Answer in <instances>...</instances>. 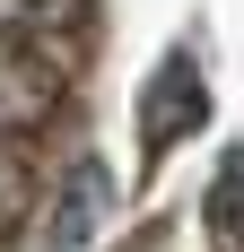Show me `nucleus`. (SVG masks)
Listing matches in <instances>:
<instances>
[{
    "label": "nucleus",
    "mask_w": 244,
    "mask_h": 252,
    "mask_svg": "<svg viewBox=\"0 0 244 252\" xmlns=\"http://www.w3.org/2000/svg\"><path fill=\"white\" fill-rule=\"evenodd\" d=\"M105 209H114V174H105L96 157H79L70 191H61V218H52V252H87V235L105 226Z\"/></svg>",
    "instance_id": "obj_3"
},
{
    "label": "nucleus",
    "mask_w": 244,
    "mask_h": 252,
    "mask_svg": "<svg viewBox=\"0 0 244 252\" xmlns=\"http://www.w3.org/2000/svg\"><path fill=\"white\" fill-rule=\"evenodd\" d=\"M209 122V87H201V70L174 52V61H157V78H148V96H140V148L148 157H166L183 130Z\"/></svg>",
    "instance_id": "obj_1"
},
{
    "label": "nucleus",
    "mask_w": 244,
    "mask_h": 252,
    "mask_svg": "<svg viewBox=\"0 0 244 252\" xmlns=\"http://www.w3.org/2000/svg\"><path fill=\"white\" fill-rule=\"evenodd\" d=\"M87 18V0H0V35L9 44H35V35H70Z\"/></svg>",
    "instance_id": "obj_4"
},
{
    "label": "nucleus",
    "mask_w": 244,
    "mask_h": 252,
    "mask_svg": "<svg viewBox=\"0 0 244 252\" xmlns=\"http://www.w3.org/2000/svg\"><path fill=\"white\" fill-rule=\"evenodd\" d=\"M209 226L227 235V244H244V148L218 165V183H209Z\"/></svg>",
    "instance_id": "obj_5"
},
{
    "label": "nucleus",
    "mask_w": 244,
    "mask_h": 252,
    "mask_svg": "<svg viewBox=\"0 0 244 252\" xmlns=\"http://www.w3.org/2000/svg\"><path fill=\"white\" fill-rule=\"evenodd\" d=\"M26 200H35V191H26V165L9 157V139H0V235L26 218Z\"/></svg>",
    "instance_id": "obj_6"
},
{
    "label": "nucleus",
    "mask_w": 244,
    "mask_h": 252,
    "mask_svg": "<svg viewBox=\"0 0 244 252\" xmlns=\"http://www.w3.org/2000/svg\"><path fill=\"white\" fill-rule=\"evenodd\" d=\"M52 113H61V70H52L35 44H9V35H0V139L44 130Z\"/></svg>",
    "instance_id": "obj_2"
}]
</instances>
